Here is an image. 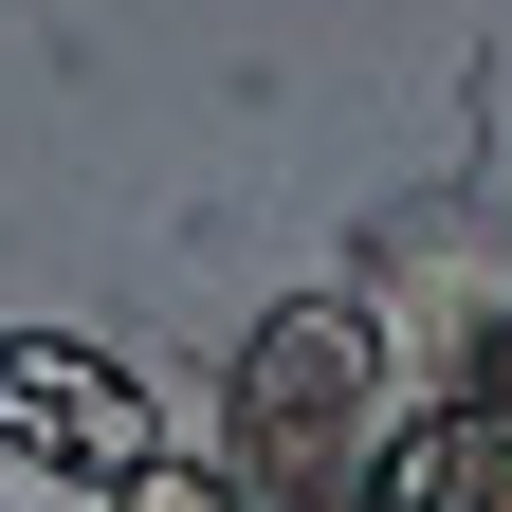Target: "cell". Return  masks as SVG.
Listing matches in <instances>:
<instances>
[{
    "label": "cell",
    "mask_w": 512,
    "mask_h": 512,
    "mask_svg": "<svg viewBox=\"0 0 512 512\" xmlns=\"http://www.w3.org/2000/svg\"><path fill=\"white\" fill-rule=\"evenodd\" d=\"M0 421H19V439H74V458H147V403H128L110 366H55V348L0 366Z\"/></svg>",
    "instance_id": "1"
}]
</instances>
